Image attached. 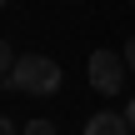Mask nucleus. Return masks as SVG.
Here are the masks:
<instances>
[{
    "instance_id": "1",
    "label": "nucleus",
    "mask_w": 135,
    "mask_h": 135,
    "mask_svg": "<svg viewBox=\"0 0 135 135\" xmlns=\"http://www.w3.org/2000/svg\"><path fill=\"white\" fill-rule=\"evenodd\" d=\"M5 90H25V95H55L60 90V65L50 55H20V65L5 75Z\"/></svg>"
},
{
    "instance_id": "7",
    "label": "nucleus",
    "mask_w": 135,
    "mask_h": 135,
    "mask_svg": "<svg viewBox=\"0 0 135 135\" xmlns=\"http://www.w3.org/2000/svg\"><path fill=\"white\" fill-rule=\"evenodd\" d=\"M125 60H130V70H135V35L125 40Z\"/></svg>"
},
{
    "instance_id": "5",
    "label": "nucleus",
    "mask_w": 135,
    "mask_h": 135,
    "mask_svg": "<svg viewBox=\"0 0 135 135\" xmlns=\"http://www.w3.org/2000/svg\"><path fill=\"white\" fill-rule=\"evenodd\" d=\"M25 135H60V130H55V120H30Z\"/></svg>"
},
{
    "instance_id": "10",
    "label": "nucleus",
    "mask_w": 135,
    "mask_h": 135,
    "mask_svg": "<svg viewBox=\"0 0 135 135\" xmlns=\"http://www.w3.org/2000/svg\"><path fill=\"white\" fill-rule=\"evenodd\" d=\"M130 5H135V0H130Z\"/></svg>"
},
{
    "instance_id": "6",
    "label": "nucleus",
    "mask_w": 135,
    "mask_h": 135,
    "mask_svg": "<svg viewBox=\"0 0 135 135\" xmlns=\"http://www.w3.org/2000/svg\"><path fill=\"white\" fill-rule=\"evenodd\" d=\"M0 135H25V130H20V125H15V120L5 115V120H0Z\"/></svg>"
},
{
    "instance_id": "2",
    "label": "nucleus",
    "mask_w": 135,
    "mask_h": 135,
    "mask_svg": "<svg viewBox=\"0 0 135 135\" xmlns=\"http://www.w3.org/2000/svg\"><path fill=\"white\" fill-rule=\"evenodd\" d=\"M90 85L100 90V95H120L125 90V70H130V60L125 55H115V50H90Z\"/></svg>"
},
{
    "instance_id": "4",
    "label": "nucleus",
    "mask_w": 135,
    "mask_h": 135,
    "mask_svg": "<svg viewBox=\"0 0 135 135\" xmlns=\"http://www.w3.org/2000/svg\"><path fill=\"white\" fill-rule=\"evenodd\" d=\"M15 65H20V55H15V45H0V70H5V75H10V70H15Z\"/></svg>"
},
{
    "instance_id": "8",
    "label": "nucleus",
    "mask_w": 135,
    "mask_h": 135,
    "mask_svg": "<svg viewBox=\"0 0 135 135\" xmlns=\"http://www.w3.org/2000/svg\"><path fill=\"white\" fill-rule=\"evenodd\" d=\"M125 120H130V130H135V100H130V105H125Z\"/></svg>"
},
{
    "instance_id": "9",
    "label": "nucleus",
    "mask_w": 135,
    "mask_h": 135,
    "mask_svg": "<svg viewBox=\"0 0 135 135\" xmlns=\"http://www.w3.org/2000/svg\"><path fill=\"white\" fill-rule=\"evenodd\" d=\"M70 5H75V0H70Z\"/></svg>"
},
{
    "instance_id": "3",
    "label": "nucleus",
    "mask_w": 135,
    "mask_h": 135,
    "mask_svg": "<svg viewBox=\"0 0 135 135\" xmlns=\"http://www.w3.org/2000/svg\"><path fill=\"white\" fill-rule=\"evenodd\" d=\"M85 135H135V130H130V120H125V115L100 110V115H90V120H85Z\"/></svg>"
}]
</instances>
